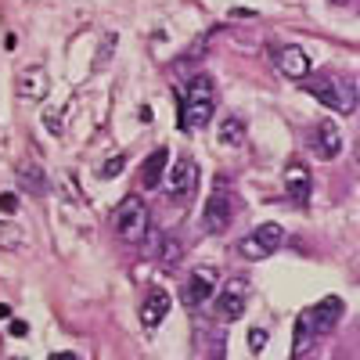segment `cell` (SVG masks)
<instances>
[{
	"label": "cell",
	"instance_id": "obj_29",
	"mask_svg": "<svg viewBox=\"0 0 360 360\" xmlns=\"http://www.w3.org/2000/svg\"><path fill=\"white\" fill-rule=\"evenodd\" d=\"M332 4H349V0H332Z\"/></svg>",
	"mask_w": 360,
	"mask_h": 360
},
{
	"label": "cell",
	"instance_id": "obj_5",
	"mask_svg": "<svg viewBox=\"0 0 360 360\" xmlns=\"http://www.w3.org/2000/svg\"><path fill=\"white\" fill-rule=\"evenodd\" d=\"M231 220H234V198H231V191L220 184V188H213V195H209V202H205V209H202V227H205L209 234H220V231L231 227Z\"/></svg>",
	"mask_w": 360,
	"mask_h": 360
},
{
	"label": "cell",
	"instance_id": "obj_8",
	"mask_svg": "<svg viewBox=\"0 0 360 360\" xmlns=\"http://www.w3.org/2000/svg\"><path fill=\"white\" fill-rule=\"evenodd\" d=\"M245 303H249V281L245 278H231L224 285V292L217 295V310L224 321H238L245 317Z\"/></svg>",
	"mask_w": 360,
	"mask_h": 360
},
{
	"label": "cell",
	"instance_id": "obj_13",
	"mask_svg": "<svg viewBox=\"0 0 360 360\" xmlns=\"http://www.w3.org/2000/svg\"><path fill=\"white\" fill-rule=\"evenodd\" d=\"M314 152H317V159H335L342 152V130H339V123H317L314 127Z\"/></svg>",
	"mask_w": 360,
	"mask_h": 360
},
{
	"label": "cell",
	"instance_id": "obj_15",
	"mask_svg": "<svg viewBox=\"0 0 360 360\" xmlns=\"http://www.w3.org/2000/svg\"><path fill=\"white\" fill-rule=\"evenodd\" d=\"M169 292L166 288H155V292H148V299L141 303V324L144 328H155L159 321H166V314H169Z\"/></svg>",
	"mask_w": 360,
	"mask_h": 360
},
{
	"label": "cell",
	"instance_id": "obj_26",
	"mask_svg": "<svg viewBox=\"0 0 360 360\" xmlns=\"http://www.w3.org/2000/svg\"><path fill=\"white\" fill-rule=\"evenodd\" d=\"M11 335H29V328H25V321H11Z\"/></svg>",
	"mask_w": 360,
	"mask_h": 360
},
{
	"label": "cell",
	"instance_id": "obj_24",
	"mask_svg": "<svg viewBox=\"0 0 360 360\" xmlns=\"http://www.w3.org/2000/svg\"><path fill=\"white\" fill-rule=\"evenodd\" d=\"M0 209H4V213H15V209H18V198H15L11 191H4V195H0Z\"/></svg>",
	"mask_w": 360,
	"mask_h": 360
},
{
	"label": "cell",
	"instance_id": "obj_14",
	"mask_svg": "<svg viewBox=\"0 0 360 360\" xmlns=\"http://www.w3.org/2000/svg\"><path fill=\"white\" fill-rule=\"evenodd\" d=\"M166 162H169V148H155L144 159V166H141V188L144 191H155L159 180H166Z\"/></svg>",
	"mask_w": 360,
	"mask_h": 360
},
{
	"label": "cell",
	"instance_id": "obj_1",
	"mask_svg": "<svg viewBox=\"0 0 360 360\" xmlns=\"http://www.w3.org/2000/svg\"><path fill=\"white\" fill-rule=\"evenodd\" d=\"M213 108H217V83H213V76H205V72H198L191 83H188V90H184V105H180V127H191V130H198V127H205L209 119H213Z\"/></svg>",
	"mask_w": 360,
	"mask_h": 360
},
{
	"label": "cell",
	"instance_id": "obj_25",
	"mask_svg": "<svg viewBox=\"0 0 360 360\" xmlns=\"http://www.w3.org/2000/svg\"><path fill=\"white\" fill-rule=\"evenodd\" d=\"M112 47H115V37L108 33V44H105V51H98V65H105V62H108V54H112Z\"/></svg>",
	"mask_w": 360,
	"mask_h": 360
},
{
	"label": "cell",
	"instance_id": "obj_16",
	"mask_svg": "<svg viewBox=\"0 0 360 360\" xmlns=\"http://www.w3.org/2000/svg\"><path fill=\"white\" fill-rule=\"evenodd\" d=\"M217 141L224 148H242L245 144V119L242 115H227L224 123L217 127Z\"/></svg>",
	"mask_w": 360,
	"mask_h": 360
},
{
	"label": "cell",
	"instance_id": "obj_7",
	"mask_svg": "<svg viewBox=\"0 0 360 360\" xmlns=\"http://www.w3.org/2000/svg\"><path fill=\"white\" fill-rule=\"evenodd\" d=\"M209 295H217V270L213 266H195L184 285V307L198 310L202 303H209Z\"/></svg>",
	"mask_w": 360,
	"mask_h": 360
},
{
	"label": "cell",
	"instance_id": "obj_21",
	"mask_svg": "<svg viewBox=\"0 0 360 360\" xmlns=\"http://www.w3.org/2000/svg\"><path fill=\"white\" fill-rule=\"evenodd\" d=\"M263 346H266V328H252V332H249V349L263 353Z\"/></svg>",
	"mask_w": 360,
	"mask_h": 360
},
{
	"label": "cell",
	"instance_id": "obj_17",
	"mask_svg": "<svg viewBox=\"0 0 360 360\" xmlns=\"http://www.w3.org/2000/svg\"><path fill=\"white\" fill-rule=\"evenodd\" d=\"M15 173H18V180H22L25 191H33V195H44V191H47V180H44V173L37 169V162L22 159V162L15 166Z\"/></svg>",
	"mask_w": 360,
	"mask_h": 360
},
{
	"label": "cell",
	"instance_id": "obj_19",
	"mask_svg": "<svg viewBox=\"0 0 360 360\" xmlns=\"http://www.w3.org/2000/svg\"><path fill=\"white\" fill-rule=\"evenodd\" d=\"M317 339V332H314V324L307 321V314H299V321H295V353H303V349H310V342Z\"/></svg>",
	"mask_w": 360,
	"mask_h": 360
},
{
	"label": "cell",
	"instance_id": "obj_11",
	"mask_svg": "<svg viewBox=\"0 0 360 360\" xmlns=\"http://www.w3.org/2000/svg\"><path fill=\"white\" fill-rule=\"evenodd\" d=\"M278 69H281L288 79H299V83H307V79L314 76L310 54H307L303 47H295V44H288V47L278 51Z\"/></svg>",
	"mask_w": 360,
	"mask_h": 360
},
{
	"label": "cell",
	"instance_id": "obj_10",
	"mask_svg": "<svg viewBox=\"0 0 360 360\" xmlns=\"http://www.w3.org/2000/svg\"><path fill=\"white\" fill-rule=\"evenodd\" d=\"M15 86H18V98L40 101V98H47V90H51V76H47L44 65H25V69L15 76Z\"/></svg>",
	"mask_w": 360,
	"mask_h": 360
},
{
	"label": "cell",
	"instance_id": "obj_6",
	"mask_svg": "<svg viewBox=\"0 0 360 360\" xmlns=\"http://www.w3.org/2000/svg\"><path fill=\"white\" fill-rule=\"evenodd\" d=\"M198 188V162L191 155H180L173 169L166 173V195L169 198H191Z\"/></svg>",
	"mask_w": 360,
	"mask_h": 360
},
{
	"label": "cell",
	"instance_id": "obj_27",
	"mask_svg": "<svg viewBox=\"0 0 360 360\" xmlns=\"http://www.w3.org/2000/svg\"><path fill=\"white\" fill-rule=\"evenodd\" d=\"M51 360H79V356H76V353H54Z\"/></svg>",
	"mask_w": 360,
	"mask_h": 360
},
{
	"label": "cell",
	"instance_id": "obj_23",
	"mask_svg": "<svg viewBox=\"0 0 360 360\" xmlns=\"http://www.w3.org/2000/svg\"><path fill=\"white\" fill-rule=\"evenodd\" d=\"M18 242V231L15 227H4V224H0V245H15Z\"/></svg>",
	"mask_w": 360,
	"mask_h": 360
},
{
	"label": "cell",
	"instance_id": "obj_12",
	"mask_svg": "<svg viewBox=\"0 0 360 360\" xmlns=\"http://www.w3.org/2000/svg\"><path fill=\"white\" fill-rule=\"evenodd\" d=\"M310 191H314V176L303 162H292L285 169V195L295 202V205H307L310 202Z\"/></svg>",
	"mask_w": 360,
	"mask_h": 360
},
{
	"label": "cell",
	"instance_id": "obj_2",
	"mask_svg": "<svg viewBox=\"0 0 360 360\" xmlns=\"http://www.w3.org/2000/svg\"><path fill=\"white\" fill-rule=\"evenodd\" d=\"M307 90L321 101V105H328L332 112H353L356 108V90H353V83H346V79H339V76H310L307 79Z\"/></svg>",
	"mask_w": 360,
	"mask_h": 360
},
{
	"label": "cell",
	"instance_id": "obj_22",
	"mask_svg": "<svg viewBox=\"0 0 360 360\" xmlns=\"http://www.w3.org/2000/svg\"><path fill=\"white\" fill-rule=\"evenodd\" d=\"M44 123H47L51 134H62V112H54V108H51V112L44 115Z\"/></svg>",
	"mask_w": 360,
	"mask_h": 360
},
{
	"label": "cell",
	"instance_id": "obj_4",
	"mask_svg": "<svg viewBox=\"0 0 360 360\" xmlns=\"http://www.w3.org/2000/svg\"><path fill=\"white\" fill-rule=\"evenodd\" d=\"M281 245H285V227L281 224H259L238 249H242L245 259H266V256H274Z\"/></svg>",
	"mask_w": 360,
	"mask_h": 360
},
{
	"label": "cell",
	"instance_id": "obj_18",
	"mask_svg": "<svg viewBox=\"0 0 360 360\" xmlns=\"http://www.w3.org/2000/svg\"><path fill=\"white\" fill-rule=\"evenodd\" d=\"M155 259H159V266H162V270H176V266H180V242H176V238H169V234H162V238H159Z\"/></svg>",
	"mask_w": 360,
	"mask_h": 360
},
{
	"label": "cell",
	"instance_id": "obj_28",
	"mask_svg": "<svg viewBox=\"0 0 360 360\" xmlns=\"http://www.w3.org/2000/svg\"><path fill=\"white\" fill-rule=\"evenodd\" d=\"M356 162H360V137H356Z\"/></svg>",
	"mask_w": 360,
	"mask_h": 360
},
{
	"label": "cell",
	"instance_id": "obj_20",
	"mask_svg": "<svg viewBox=\"0 0 360 360\" xmlns=\"http://www.w3.org/2000/svg\"><path fill=\"white\" fill-rule=\"evenodd\" d=\"M123 166H127V155H112V159L101 166V180H112V176H119V173H123Z\"/></svg>",
	"mask_w": 360,
	"mask_h": 360
},
{
	"label": "cell",
	"instance_id": "obj_3",
	"mask_svg": "<svg viewBox=\"0 0 360 360\" xmlns=\"http://www.w3.org/2000/svg\"><path fill=\"white\" fill-rule=\"evenodd\" d=\"M115 234L123 238V242L130 245H141L144 238H148V205L141 195H130L119 202L115 209Z\"/></svg>",
	"mask_w": 360,
	"mask_h": 360
},
{
	"label": "cell",
	"instance_id": "obj_9",
	"mask_svg": "<svg viewBox=\"0 0 360 360\" xmlns=\"http://www.w3.org/2000/svg\"><path fill=\"white\" fill-rule=\"evenodd\" d=\"M342 299L339 295H328V299H321V303H314L310 310H303L307 314V321L314 324V332L317 335H328V332H332V328L339 324V317H342Z\"/></svg>",
	"mask_w": 360,
	"mask_h": 360
}]
</instances>
